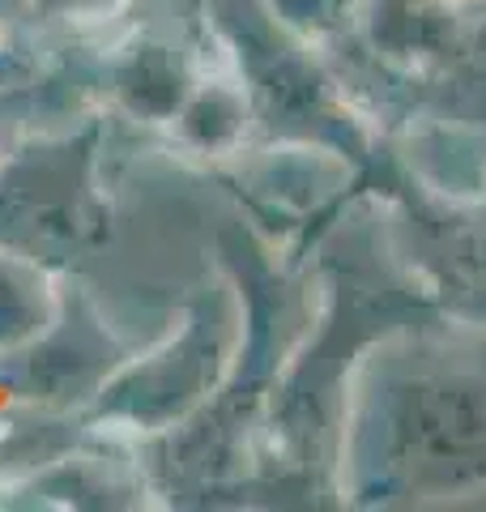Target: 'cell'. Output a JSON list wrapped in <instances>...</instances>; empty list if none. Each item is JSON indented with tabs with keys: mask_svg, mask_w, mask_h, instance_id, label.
<instances>
[{
	"mask_svg": "<svg viewBox=\"0 0 486 512\" xmlns=\"http://www.w3.org/2000/svg\"><path fill=\"white\" fill-rule=\"evenodd\" d=\"M99 120L35 137L0 167V244L77 269L103 244L111 205L99 158Z\"/></svg>",
	"mask_w": 486,
	"mask_h": 512,
	"instance_id": "6da1fadb",
	"label": "cell"
},
{
	"mask_svg": "<svg viewBox=\"0 0 486 512\" xmlns=\"http://www.w3.org/2000/svg\"><path fill=\"white\" fill-rule=\"evenodd\" d=\"M64 308L56 269L22 248L0 244V350H18L52 325Z\"/></svg>",
	"mask_w": 486,
	"mask_h": 512,
	"instance_id": "7a4b0ae2",
	"label": "cell"
}]
</instances>
